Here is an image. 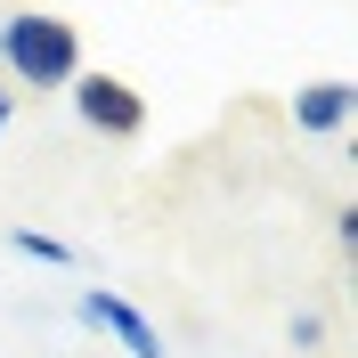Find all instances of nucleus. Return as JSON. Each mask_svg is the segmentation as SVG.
<instances>
[{"label":"nucleus","mask_w":358,"mask_h":358,"mask_svg":"<svg viewBox=\"0 0 358 358\" xmlns=\"http://www.w3.org/2000/svg\"><path fill=\"white\" fill-rule=\"evenodd\" d=\"M0 73L24 90H73L82 73V33L66 17H41V8H17L0 24Z\"/></svg>","instance_id":"f257e3e1"},{"label":"nucleus","mask_w":358,"mask_h":358,"mask_svg":"<svg viewBox=\"0 0 358 358\" xmlns=\"http://www.w3.org/2000/svg\"><path fill=\"white\" fill-rule=\"evenodd\" d=\"M73 114H82L90 131H106V138H138L147 131V106H138V90L122 73H73Z\"/></svg>","instance_id":"f03ea898"},{"label":"nucleus","mask_w":358,"mask_h":358,"mask_svg":"<svg viewBox=\"0 0 358 358\" xmlns=\"http://www.w3.org/2000/svg\"><path fill=\"white\" fill-rule=\"evenodd\" d=\"M82 326L114 334L131 358H163V334H155V326H147V317L131 310V301H114V293H82Z\"/></svg>","instance_id":"7ed1b4c3"},{"label":"nucleus","mask_w":358,"mask_h":358,"mask_svg":"<svg viewBox=\"0 0 358 358\" xmlns=\"http://www.w3.org/2000/svg\"><path fill=\"white\" fill-rule=\"evenodd\" d=\"M350 122V82H310L293 98V131H342Z\"/></svg>","instance_id":"20e7f679"},{"label":"nucleus","mask_w":358,"mask_h":358,"mask_svg":"<svg viewBox=\"0 0 358 358\" xmlns=\"http://www.w3.org/2000/svg\"><path fill=\"white\" fill-rule=\"evenodd\" d=\"M8 245H17L24 261H41V268H73V245H57V236H41V228H8Z\"/></svg>","instance_id":"39448f33"},{"label":"nucleus","mask_w":358,"mask_h":358,"mask_svg":"<svg viewBox=\"0 0 358 358\" xmlns=\"http://www.w3.org/2000/svg\"><path fill=\"white\" fill-rule=\"evenodd\" d=\"M8 106H17V98H8V82H0V122H8Z\"/></svg>","instance_id":"423d86ee"}]
</instances>
